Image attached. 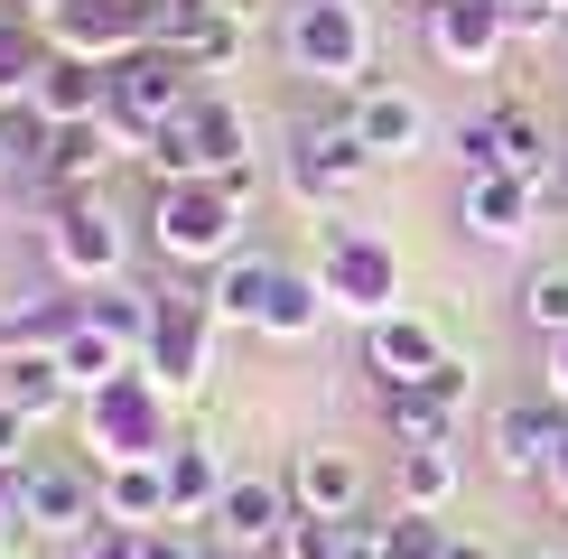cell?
Here are the masks:
<instances>
[{
	"mask_svg": "<svg viewBox=\"0 0 568 559\" xmlns=\"http://www.w3.org/2000/svg\"><path fill=\"white\" fill-rule=\"evenodd\" d=\"M447 559H494V541H476V531H447Z\"/></svg>",
	"mask_w": 568,
	"mask_h": 559,
	"instance_id": "obj_37",
	"label": "cell"
},
{
	"mask_svg": "<svg viewBox=\"0 0 568 559\" xmlns=\"http://www.w3.org/2000/svg\"><path fill=\"white\" fill-rule=\"evenodd\" d=\"M57 364L75 373V392H103V383H122L131 345H122V336H103L93 317H75V326H65V345H57Z\"/></svg>",
	"mask_w": 568,
	"mask_h": 559,
	"instance_id": "obj_25",
	"label": "cell"
},
{
	"mask_svg": "<svg viewBox=\"0 0 568 559\" xmlns=\"http://www.w3.org/2000/svg\"><path fill=\"white\" fill-rule=\"evenodd\" d=\"M540 495H550V504L568 512V438H559V457H550V476H540Z\"/></svg>",
	"mask_w": 568,
	"mask_h": 559,
	"instance_id": "obj_36",
	"label": "cell"
},
{
	"mask_svg": "<svg viewBox=\"0 0 568 559\" xmlns=\"http://www.w3.org/2000/svg\"><path fill=\"white\" fill-rule=\"evenodd\" d=\"M112 140H122V122H112V112H93V122H57V131H47L38 186H57V196H93V186H103V169L122 159Z\"/></svg>",
	"mask_w": 568,
	"mask_h": 559,
	"instance_id": "obj_13",
	"label": "cell"
},
{
	"mask_svg": "<svg viewBox=\"0 0 568 559\" xmlns=\"http://www.w3.org/2000/svg\"><path fill=\"white\" fill-rule=\"evenodd\" d=\"M29 429H38L29 410H10V402H0V476H19V466H29Z\"/></svg>",
	"mask_w": 568,
	"mask_h": 559,
	"instance_id": "obj_35",
	"label": "cell"
},
{
	"mask_svg": "<svg viewBox=\"0 0 568 559\" xmlns=\"http://www.w3.org/2000/svg\"><path fill=\"white\" fill-rule=\"evenodd\" d=\"M280 57L298 65V75H326V84H373V19L354 10V0H290V19H280Z\"/></svg>",
	"mask_w": 568,
	"mask_h": 559,
	"instance_id": "obj_1",
	"label": "cell"
},
{
	"mask_svg": "<svg viewBox=\"0 0 568 559\" xmlns=\"http://www.w3.org/2000/svg\"><path fill=\"white\" fill-rule=\"evenodd\" d=\"M29 103L47 112V122H93V112L112 103V65H103V57H75V47H57Z\"/></svg>",
	"mask_w": 568,
	"mask_h": 559,
	"instance_id": "obj_18",
	"label": "cell"
},
{
	"mask_svg": "<svg viewBox=\"0 0 568 559\" xmlns=\"http://www.w3.org/2000/svg\"><path fill=\"white\" fill-rule=\"evenodd\" d=\"M345 122H354V140H364L373 159H410L419 140H429V103L400 93V84H364V93L345 103Z\"/></svg>",
	"mask_w": 568,
	"mask_h": 559,
	"instance_id": "obj_15",
	"label": "cell"
},
{
	"mask_svg": "<svg viewBox=\"0 0 568 559\" xmlns=\"http://www.w3.org/2000/svg\"><path fill=\"white\" fill-rule=\"evenodd\" d=\"M169 495H178V522H205V512H215L224 466H215L205 438H169Z\"/></svg>",
	"mask_w": 568,
	"mask_h": 559,
	"instance_id": "obj_24",
	"label": "cell"
},
{
	"mask_svg": "<svg viewBox=\"0 0 568 559\" xmlns=\"http://www.w3.org/2000/svg\"><path fill=\"white\" fill-rule=\"evenodd\" d=\"M457 485H466V457L457 448H400V504H410V512H438Z\"/></svg>",
	"mask_w": 568,
	"mask_h": 559,
	"instance_id": "obj_29",
	"label": "cell"
},
{
	"mask_svg": "<svg viewBox=\"0 0 568 559\" xmlns=\"http://www.w3.org/2000/svg\"><path fill=\"white\" fill-rule=\"evenodd\" d=\"M38 29L57 47H75V57H131V47H150V0H47Z\"/></svg>",
	"mask_w": 568,
	"mask_h": 559,
	"instance_id": "obj_7",
	"label": "cell"
},
{
	"mask_svg": "<svg viewBox=\"0 0 568 559\" xmlns=\"http://www.w3.org/2000/svg\"><path fill=\"white\" fill-rule=\"evenodd\" d=\"M559 10H568V0H559Z\"/></svg>",
	"mask_w": 568,
	"mask_h": 559,
	"instance_id": "obj_41",
	"label": "cell"
},
{
	"mask_svg": "<svg viewBox=\"0 0 568 559\" xmlns=\"http://www.w3.org/2000/svg\"><path fill=\"white\" fill-rule=\"evenodd\" d=\"M215 317V308H205ZM196 308H186V298H169V308H159V326H150V355H159V383L169 392H196V373H205V355H196V326H205Z\"/></svg>",
	"mask_w": 568,
	"mask_h": 559,
	"instance_id": "obj_22",
	"label": "cell"
},
{
	"mask_svg": "<svg viewBox=\"0 0 568 559\" xmlns=\"http://www.w3.org/2000/svg\"><path fill=\"white\" fill-rule=\"evenodd\" d=\"M271 289H280V262H262V252H224V271H215V289H205V308H215L224 326H262Z\"/></svg>",
	"mask_w": 568,
	"mask_h": 559,
	"instance_id": "obj_21",
	"label": "cell"
},
{
	"mask_svg": "<svg viewBox=\"0 0 568 559\" xmlns=\"http://www.w3.org/2000/svg\"><path fill=\"white\" fill-rule=\"evenodd\" d=\"M290 476H224V495H215V512H205V541H224V550H271L280 531H290Z\"/></svg>",
	"mask_w": 568,
	"mask_h": 559,
	"instance_id": "obj_8",
	"label": "cell"
},
{
	"mask_svg": "<svg viewBox=\"0 0 568 559\" xmlns=\"http://www.w3.org/2000/svg\"><path fill=\"white\" fill-rule=\"evenodd\" d=\"M0 402L29 410V419H57L65 402H75V373L57 364V345H38V355H10V364H0Z\"/></svg>",
	"mask_w": 568,
	"mask_h": 559,
	"instance_id": "obj_20",
	"label": "cell"
},
{
	"mask_svg": "<svg viewBox=\"0 0 568 559\" xmlns=\"http://www.w3.org/2000/svg\"><path fill=\"white\" fill-rule=\"evenodd\" d=\"M0 495H10V522L47 531V541H84L103 522V476L93 466H65V457H29Z\"/></svg>",
	"mask_w": 568,
	"mask_h": 559,
	"instance_id": "obj_3",
	"label": "cell"
},
{
	"mask_svg": "<svg viewBox=\"0 0 568 559\" xmlns=\"http://www.w3.org/2000/svg\"><path fill=\"white\" fill-rule=\"evenodd\" d=\"M196 559H243V550H224V541H196Z\"/></svg>",
	"mask_w": 568,
	"mask_h": 559,
	"instance_id": "obj_40",
	"label": "cell"
},
{
	"mask_svg": "<svg viewBox=\"0 0 568 559\" xmlns=\"http://www.w3.org/2000/svg\"><path fill=\"white\" fill-rule=\"evenodd\" d=\"M523 326L531 336H568V262H531L523 271Z\"/></svg>",
	"mask_w": 568,
	"mask_h": 559,
	"instance_id": "obj_30",
	"label": "cell"
},
{
	"mask_svg": "<svg viewBox=\"0 0 568 559\" xmlns=\"http://www.w3.org/2000/svg\"><path fill=\"white\" fill-rule=\"evenodd\" d=\"M550 345H559V373H550V402L568 410V336H550Z\"/></svg>",
	"mask_w": 568,
	"mask_h": 559,
	"instance_id": "obj_39",
	"label": "cell"
},
{
	"mask_svg": "<svg viewBox=\"0 0 568 559\" xmlns=\"http://www.w3.org/2000/svg\"><path fill=\"white\" fill-rule=\"evenodd\" d=\"M196 65H178L169 47H131V57H112V122H122L131 140H150L159 122H186V112H196Z\"/></svg>",
	"mask_w": 568,
	"mask_h": 559,
	"instance_id": "obj_4",
	"label": "cell"
},
{
	"mask_svg": "<svg viewBox=\"0 0 568 559\" xmlns=\"http://www.w3.org/2000/svg\"><path fill=\"white\" fill-rule=\"evenodd\" d=\"M373 541H383V559H447L438 512H410V504H400L392 522H373Z\"/></svg>",
	"mask_w": 568,
	"mask_h": 559,
	"instance_id": "obj_31",
	"label": "cell"
},
{
	"mask_svg": "<svg viewBox=\"0 0 568 559\" xmlns=\"http://www.w3.org/2000/svg\"><path fill=\"white\" fill-rule=\"evenodd\" d=\"M47 252H57L65 280H122L131 233H122V215H112L103 196H57V215H47Z\"/></svg>",
	"mask_w": 568,
	"mask_h": 559,
	"instance_id": "obj_5",
	"label": "cell"
},
{
	"mask_svg": "<svg viewBox=\"0 0 568 559\" xmlns=\"http://www.w3.org/2000/svg\"><path fill=\"white\" fill-rule=\"evenodd\" d=\"M354 550V522H326V512H290L280 531V559H345Z\"/></svg>",
	"mask_w": 568,
	"mask_h": 559,
	"instance_id": "obj_32",
	"label": "cell"
},
{
	"mask_svg": "<svg viewBox=\"0 0 568 559\" xmlns=\"http://www.w3.org/2000/svg\"><path fill=\"white\" fill-rule=\"evenodd\" d=\"M290 504L326 512V522H354V512H364V466L345 448H298L290 457Z\"/></svg>",
	"mask_w": 568,
	"mask_h": 559,
	"instance_id": "obj_16",
	"label": "cell"
},
{
	"mask_svg": "<svg viewBox=\"0 0 568 559\" xmlns=\"http://www.w3.org/2000/svg\"><path fill=\"white\" fill-rule=\"evenodd\" d=\"M438 364H447V336H438L429 317H400V308H383V317L364 326V373H373L383 392H400V383H429Z\"/></svg>",
	"mask_w": 568,
	"mask_h": 559,
	"instance_id": "obj_11",
	"label": "cell"
},
{
	"mask_svg": "<svg viewBox=\"0 0 568 559\" xmlns=\"http://www.w3.org/2000/svg\"><path fill=\"white\" fill-rule=\"evenodd\" d=\"M326 298L383 317V308H392V262H383V252H364L354 233H326Z\"/></svg>",
	"mask_w": 568,
	"mask_h": 559,
	"instance_id": "obj_19",
	"label": "cell"
},
{
	"mask_svg": "<svg viewBox=\"0 0 568 559\" xmlns=\"http://www.w3.org/2000/svg\"><path fill=\"white\" fill-rule=\"evenodd\" d=\"M47 57H57V38H47L38 19H0V112H10V103H29V93H38Z\"/></svg>",
	"mask_w": 568,
	"mask_h": 559,
	"instance_id": "obj_23",
	"label": "cell"
},
{
	"mask_svg": "<svg viewBox=\"0 0 568 559\" xmlns=\"http://www.w3.org/2000/svg\"><path fill=\"white\" fill-rule=\"evenodd\" d=\"M447 150H457V169H466V177H494V169H504V131H494V112L457 122V140H447Z\"/></svg>",
	"mask_w": 568,
	"mask_h": 559,
	"instance_id": "obj_34",
	"label": "cell"
},
{
	"mask_svg": "<svg viewBox=\"0 0 568 559\" xmlns=\"http://www.w3.org/2000/svg\"><path fill=\"white\" fill-rule=\"evenodd\" d=\"M373 169H383V159L354 140V122H298V131H290V186H298L307 205L354 196V186H364Z\"/></svg>",
	"mask_w": 568,
	"mask_h": 559,
	"instance_id": "obj_6",
	"label": "cell"
},
{
	"mask_svg": "<svg viewBox=\"0 0 568 559\" xmlns=\"http://www.w3.org/2000/svg\"><path fill=\"white\" fill-rule=\"evenodd\" d=\"M103 522H112V531H150V522H178V495H169V457H131V466H103Z\"/></svg>",
	"mask_w": 568,
	"mask_h": 559,
	"instance_id": "obj_17",
	"label": "cell"
},
{
	"mask_svg": "<svg viewBox=\"0 0 568 559\" xmlns=\"http://www.w3.org/2000/svg\"><path fill=\"white\" fill-rule=\"evenodd\" d=\"M494 131H504V169H513V177L540 186V177L559 169V150H550V131H540L531 103H494Z\"/></svg>",
	"mask_w": 568,
	"mask_h": 559,
	"instance_id": "obj_27",
	"label": "cell"
},
{
	"mask_svg": "<svg viewBox=\"0 0 568 559\" xmlns=\"http://www.w3.org/2000/svg\"><path fill=\"white\" fill-rule=\"evenodd\" d=\"M504 38H513V19H504V0H429V57L438 65H494L504 57Z\"/></svg>",
	"mask_w": 568,
	"mask_h": 559,
	"instance_id": "obj_12",
	"label": "cell"
},
{
	"mask_svg": "<svg viewBox=\"0 0 568 559\" xmlns=\"http://www.w3.org/2000/svg\"><path fill=\"white\" fill-rule=\"evenodd\" d=\"M233 224H243V196L224 177H169L150 205V243L169 262H224L233 252Z\"/></svg>",
	"mask_w": 568,
	"mask_h": 559,
	"instance_id": "obj_2",
	"label": "cell"
},
{
	"mask_svg": "<svg viewBox=\"0 0 568 559\" xmlns=\"http://www.w3.org/2000/svg\"><path fill=\"white\" fill-rule=\"evenodd\" d=\"M47 131H57V122H47L38 103H10V112H0V186H29V177L47 169Z\"/></svg>",
	"mask_w": 568,
	"mask_h": 559,
	"instance_id": "obj_26",
	"label": "cell"
},
{
	"mask_svg": "<svg viewBox=\"0 0 568 559\" xmlns=\"http://www.w3.org/2000/svg\"><path fill=\"white\" fill-rule=\"evenodd\" d=\"M559 438H568V410L559 402H504V410H494V429H485V457H494V476L540 485V476H550V457H559Z\"/></svg>",
	"mask_w": 568,
	"mask_h": 559,
	"instance_id": "obj_10",
	"label": "cell"
},
{
	"mask_svg": "<svg viewBox=\"0 0 568 559\" xmlns=\"http://www.w3.org/2000/svg\"><path fill=\"white\" fill-rule=\"evenodd\" d=\"M75 559H93V550H75ZM103 559H131V531H112V522H103Z\"/></svg>",
	"mask_w": 568,
	"mask_h": 559,
	"instance_id": "obj_38",
	"label": "cell"
},
{
	"mask_svg": "<svg viewBox=\"0 0 568 559\" xmlns=\"http://www.w3.org/2000/svg\"><path fill=\"white\" fill-rule=\"evenodd\" d=\"M383 419H392V438H400V448H457V419H466V364L447 355L429 383L383 392Z\"/></svg>",
	"mask_w": 568,
	"mask_h": 559,
	"instance_id": "obj_9",
	"label": "cell"
},
{
	"mask_svg": "<svg viewBox=\"0 0 568 559\" xmlns=\"http://www.w3.org/2000/svg\"><path fill=\"white\" fill-rule=\"evenodd\" d=\"M317 317H326V280H307V271H280V289H271V308H262V336L298 345V336H317Z\"/></svg>",
	"mask_w": 568,
	"mask_h": 559,
	"instance_id": "obj_28",
	"label": "cell"
},
{
	"mask_svg": "<svg viewBox=\"0 0 568 559\" xmlns=\"http://www.w3.org/2000/svg\"><path fill=\"white\" fill-rule=\"evenodd\" d=\"M531 224H540V186L531 177H513V169L466 177V233H476V243L513 252V243H531Z\"/></svg>",
	"mask_w": 568,
	"mask_h": 559,
	"instance_id": "obj_14",
	"label": "cell"
},
{
	"mask_svg": "<svg viewBox=\"0 0 568 559\" xmlns=\"http://www.w3.org/2000/svg\"><path fill=\"white\" fill-rule=\"evenodd\" d=\"M196 140H205V169H243V122H233V103H215V93H196Z\"/></svg>",
	"mask_w": 568,
	"mask_h": 559,
	"instance_id": "obj_33",
	"label": "cell"
}]
</instances>
